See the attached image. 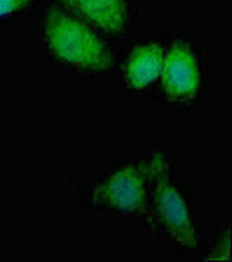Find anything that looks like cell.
Wrapping results in <instances>:
<instances>
[{
    "mask_svg": "<svg viewBox=\"0 0 232 262\" xmlns=\"http://www.w3.org/2000/svg\"><path fill=\"white\" fill-rule=\"evenodd\" d=\"M42 40L51 56L66 67L86 72L112 69L110 46L86 21L61 7H49L44 12Z\"/></svg>",
    "mask_w": 232,
    "mask_h": 262,
    "instance_id": "6da1fadb",
    "label": "cell"
},
{
    "mask_svg": "<svg viewBox=\"0 0 232 262\" xmlns=\"http://www.w3.org/2000/svg\"><path fill=\"white\" fill-rule=\"evenodd\" d=\"M166 166L163 156L126 159L95 185L89 200L100 210L143 217L149 213L157 175Z\"/></svg>",
    "mask_w": 232,
    "mask_h": 262,
    "instance_id": "7a4b0ae2",
    "label": "cell"
},
{
    "mask_svg": "<svg viewBox=\"0 0 232 262\" xmlns=\"http://www.w3.org/2000/svg\"><path fill=\"white\" fill-rule=\"evenodd\" d=\"M149 213L173 247L182 252H196L201 247V229L192 203L187 194L171 182L168 166L157 175Z\"/></svg>",
    "mask_w": 232,
    "mask_h": 262,
    "instance_id": "3957f363",
    "label": "cell"
},
{
    "mask_svg": "<svg viewBox=\"0 0 232 262\" xmlns=\"http://www.w3.org/2000/svg\"><path fill=\"white\" fill-rule=\"evenodd\" d=\"M164 96L175 105H191L202 88L201 61L196 48L185 39H176L166 48L161 74Z\"/></svg>",
    "mask_w": 232,
    "mask_h": 262,
    "instance_id": "277c9868",
    "label": "cell"
},
{
    "mask_svg": "<svg viewBox=\"0 0 232 262\" xmlns=\"http://www.w3.org/2000/svg\"><path fill=\"white\" fill-rule=\"evenodd\" d=\"M92 27L108 35H126L131 30V0H61Z\"/></svg>",
    "mask_w": 232,
    "mask_h": 262,
    "instance_id": "5b68a950",
    "label": "cell"
},
{
    "mask_svg": "<svg viewBox=\"0 0 232 262\" xmlns=\"http://www.w3.org/2000/svg\"><path fill=\"white\" fill-rule=\"evenodd\" d=\"M166 46L155 39H147L129 51L124 63V79L129 90L140 93L161 81Z\"/></svg>",
    "mask_w": 232,
    "mask_h": 262,
    "instance_id": "8992f818",
    "label": "cell"
},
{
    "mask_svg": "<svg viewBox=\"0 0 232 262\" xmlns=\"http://www.w3.org/2000/svg\"><path fill=\"white\" fill-rule=\"evenodd\" d=\"M208 260H225V262H230L232 257H230V232H229V227H225L223 232H220L218 236V242L215 245V248L212 250L210 255H206Z\"/></svg>",
    "mask_w": 232,
    "mask_h": 262,
    "instance_id": "52a82bcc",
    "label": "cell"
},
{
    "mask_svg": "<svg viewBox=\"0 0 232 262\" xmlns=\"http://www.w3.org/2000/svg\"><path fill=\"white\" fill-rule=\"evenodd\" d=\"M32 4V0H0V21L9 19L18 12L25 11Z\"/></svg>",
    "mask_w": 232,
    "mask_h": 262,
    "instance_id": "ba28073f",
    "label": "cell"
}]
</instances>
